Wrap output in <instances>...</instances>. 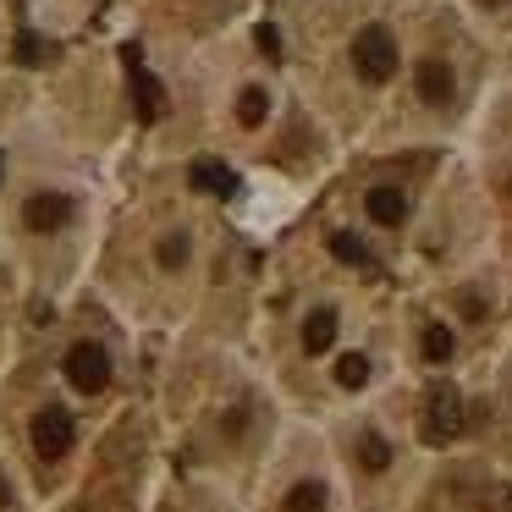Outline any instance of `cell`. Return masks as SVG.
I'll use <instances>...</instances> for the list:
<instances>
[{"mask_svg":"<svg viewBox=\"0 0 512 512\" xmlns=\"http://www.w3.org/2000/svg\"><path fill=\"white\" fill-rule=\"evenodd\" d=\"M353 72L364 83H391V78H397V39H391L380 23L358 28V39H353Z\"/></svg>","mask_w":512,"mask_h":512,"instance_id":"cell-1","label":"cell"},{"mask_svg":"<svg viewBox=\"0 0 512 512\" xmlns=\"http://www.w3.org/2000/svg\"><path fill=\"white\" fill-rule=\"evenodd\" d=\"M457 435H463V397H457V386H435L424 397V441L446 446Z\"/></svg>","mask_w":512,"mask_h":512,"instance_id":"cell-2","label":"cell"},{"mask_svg":"<svg viewBox=\"0 0 512 512\" xmlns=\"http://www.w3.org/2000/svg\"><path fill=\"white\" fill-rule=\"evenodd\" d=\"M122 67H127V83H133L138 122H160V116H166V89H160V78L144 67V56H138V45H122Z\"/></svg>","mask_w":512,"mask_h":512,"instance_id":"cell-3","label":"cell"},{"mask_svg":"<svg viewBox=\"0 0 512 512\" xmlns=\"http://www.w3.org/2000/svg\"><path fill=\"white\" fill-rule=\"evenodd\" d=\"M67 380L78 391H89V397H94V391H105V386H111V353H105L100 342H78L67 353Z\"/></svg>","mask_w":512,"mask_h":512,"instance_id":"cell-4","label":"cell"},{"mask_svg":"<svg viewBox=\"0 0 512 512\" xmlns=\"http://www.w3.org/2000/svg\"><path fill=\"white\" fill-rule=\"evenodd\" d=\"M72 413L67 408H56V402H50L45 413H34V452L45 457V463H56V457H67L72 452Z\"/></svg>","mask_w":512,"mask_h":512,"instance_id":"cell-5","label":"cell"},{"mask_svg":"<svg viewBox=\"0 0 512 512\" xmlns=\"http://www.w3.org/2000/svg\"><path fill=\"white\" fill-rule=\"evenodd\" d=\"M23 221L34 226V232H61V226L72 221V199L67 193H34V199L23 204Z\"/></svg>","mask_w":512,"mask_h":512,"instance_id":"cell-6","label":"cell"},{"mask_svg":"<svg viewBox=\"0 0 512 512\" xmlns=\"http://www.w3.org/2000/svg\"><path fill=\"white\" fill-rule=\"evenodd\" d=\"M413 89H419V100L424 105H452V67H446V61H419V67H413Z\"/></svg>","mask_w":512,"mask_h":512,"instance_id":"cell-7","label":"cell"},{"mask_svg":"<svg viewBox=\"0 0 512 512\" xmlns=\"http://www.w3.org/2000/svg\"><path fill=\"white\" fill-rule=\"evenodd\" d=\"M188 188L193 193H215V199H232V193H237V171L221 166V160H193Z\"/></svg>","mask_w":512,"mask_h":512,"instance_id":"cell-8","label":"cell"},{"mask_svg":"<svg viewBox=\"0 0 512 512\" xmlns=\"http://www.w3.org/2000/svg\"><path fill=\"white\" fill-rule=\"evenodd\" d=\"M364 210H369V221H380V226H402L408 221V193L402 188H369Z\"/></svg>","mask_w":512,"mask_h":512,"instance_id":"cell-9","label":"cell"},{"mask_svg":"<svg viewBox=\"0 0 512 512\" xmlns=\"http://www.w3.org/2000/svg\"><path fill=\"white\" fill-rule=\"evenodd\" d=\"M331 342H336V309H314L309 325H303V347H309V353H325Z\"/></svg>","mask_w":512,"mask_h":512,"instance_id":"cell-10","label":"cell"},{"mask_svg":"<svg viewBox=\"0 0 512 512\" xmlns=\"http://www.w3.org/2000/svg\"><path fill=\"white\" fill-rule=\"evenodd\" d=\"M12 56L23 61V67H45V61L56 56V50H50L45 39L34 34V28H23V34H17V45H12Z\"/></svg>","mask_w":512,"mask_h":512,"instance_id":"cell-11","label":"cell"},{"mask_svg":"<svg viewBox=\"0 0 512 512\" xmlns=\"http://www.w3.org/2000/svg\"><path fill=\"white\" fill-rule=\"evenodd\" d=\"M281 507H287V512H325V485H314V479H309V485H292Z\"/></svg>","mask_w":512,"mask_h":512,"instance_id":"cell-12","label":"cell"},{"mask_svg":"<svg viewBox=\"0 0 512 512\" xmlns=\"http://www.w3.org/2000/svg\"><path fill=\"white\" fill-rule=\"evenodd\" d=\"M265 111H270L265 89H243V94H237V122H243V127H259V122H265Z\"/></svg>","mask_w":512,"mask_h":512,"instance_id":"cell-13","label":"cell"},{"mask_svg":"<svg viewBox=\"0 0 512 512\" xmlns=\"http://www.w3.org/2000/svg\"><path fill=\"white\" fill-rule=\"evenodd\" d=\"M358 463H364L369 474H380V468L391 463V446L380 441V435H358Z\"/></svg>","mask_w":512,"mask_h":512,"instance_id":"cell-14","label":"cell"},{"mask_svg":"<svg viewBox=\"0 0 512 512\" xmlns=\"http://www.w3.org/2000/svg\"><path fill=\"white\" fill-rule=\"evenodd\" d=\"M331 254L342 259V265H375V259H369V248L358 243L353 232H336V237H331Z\"/></svg>","mask_w":512,"mask_h":512,"instance_id":"cell-15","label":"cell"},{"mask_svg":"<svg viewBox=\"0 0 512 512\" xmlns=\"http://www.w3.org/2000/svg\"><path fill=\"white\" fill-rule=\"evenodd\" d=\"M419 347H424L430 364H446V358H452V331H446V325H430V331L419 336Z\"/></svg>","mask_w":512,"mask_h":512,"instance_id":"cell-16","label":"cell"},{"mask_svg":"<svg viewBox=\"0 0 512 512\" xmlns=\"http://www.w3.org/2000/svg\"><path fill=\"white\" fill-rule=\"evenodd\" d=\"M369 380V358L364 353H347L342 364H336V386H347V391H358Z\"/></svg>","mask_w":512,"mask_h":512,"instance_id":"cell-17","label":"cell"},{"mask_svg":"<svg viewBox=\"0 0 512 512\" xmlns=\"http://www.w3.org/2000/svg\"><path fill=\"white\" fill-rule=\"evenodd\" d=\"M182 259H188V237H166V243H160V265H166V270H177L182 265Z\"/></svg>","mask_w":512,"mask_h":512,"instance_id":"cell-18","label":"cell"},{"mask_svg":"<svg viewBox=\"0 0 512 512\" xmlns=\"http://www.w3.org/2000/svg\"><path fill=\"white\" fill-rule=\"evenodd\" d=\"M254 45H259V50H265V56H270V61H276V56H281V34H276V28H270V23H259V28H254Z\"/></svg>","mask_w":512,"mask_h":512,"instance_id":"cell-19","label":"cell"},{"mask_svg":"<svg viewBox=\"0 0 512 512\" xmlns=\"http://www.w3.org/2000/svg\"><path fill=\"white\" fill-rule=\"evenodd\" d=\"M0 507H12V490H6V479H0Z\"/></svg>","mask_w":512,"mask_h":512,"instance_id":"cell-20","label":"cell"},{"mask_svg":"<svg viewBox=\"0 0 512 512\" xmlns=\"http://www.w3.org/2000/svg\"><path fill=\"white\" fill-rule=\"evenodd\" d=\"M507 188H512V177H507Z\"/></svg>","mask_w":512,"mask_h":512,"instance_id":"cell-21","label":"cell"}]
</instances>
